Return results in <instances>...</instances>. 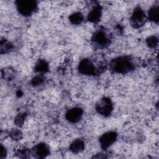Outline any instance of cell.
<instances>
[{
	"mask_svg": "<svg viewBox=\"0 0 159 159\" xmlns=\"http://www.w3.org/2000/svg\"><path fill=\"white\" fill-rule=\"evenodd\" d=\"M145 14L140 9L138 8L135 10L132 18L131 23L134 27H139L142 26L145 22Z\"/></svg>",
	"mask_w": 159,
	"mask_h": 159,
	"instance_id": "4",
	"label": "cell"
},
{
	"mask_svg": "<svg viewBox=\"0 0 159 159\" xmlns=\"http://www.w3.org/2000/svg\"><path fill=\"white\" fill-rule=\"evenodd\" d=\"M100 16H101V11L99 7H96L94 9H93L89 14L88 20L93 22H96L99 20Z\"/></svg>",
	"mask_w": 159,
	"mask_h": 159,
	"instance_id": "11",
	"label": "cell"
},
{
	"mask_svg": "<svg viewBox=\"0 0 159 159\" xmlns=\"http://www.w3.org/2000/svg\"><path fill=\"white\" fill-rule=\"evenodd\" d=\"M116 134L113 132H109L104 134L99 139L101 147L105 149L112 145L116 139Z\"/></svg>",
	"mask_w": 159,
	"mask_h": 159,
	"instance_id": "5",
	"label": "cell"
},
{
	"mask_svg": "<svg viewBox=\"0 0 159 159\" xmlns=\"http://www.w3.org/2000/svg\"><path fill=\"white\" fill-rule=\"evenodd\" d=\"M17 9L20 14L23 15H30L35 8V3L32 1H20L17 4Z\"/></svg>",
	"mask_w": 159,
	"mask_h": 159,
	"instance_id": "2",
	"label": "cell"
},
{
	"mask_svg": "<svg viewBox=\"0 0 159 159\" xmlns=\"http://www.w3.org/2000/svg\"><path fill=\"white\" fill-rule=\"evenodd\" d=\"M50 153L47 145L45 143H39L34 149V154L38 158H44Z\"/></svg>",
	"mask_w": 159,
	"mask_h": 159,
	"instance_id": "8",
	"label": "cell"
},
{
	"mask_svg": "<svg viewBox=\"0 0 159 159\" xmlns=\"http://www.w3.org/2000/svg\"><path fill=\"white\" fill-rule=\"evenodd\" d=\"M94 66L93 64L87 59L83 60L79 65V71L84 75H92L94 73Z\"/></svg>",
	"mask_w": 159,
	"mask_h": 159,
	"instance_id": "6",
	"label": "cell"
},
{
	"mask_svg": "<svg viewBox=\"0 0 159 159\" xmlns=\"http://www.w3.org/2000/svg\"><path fill=\"white\" fill-rule=\"evenodd\" d=\"M43 80V78H42V76H36L35 78H34L33 79L32 83H33V84L37 85V84L42 83Z\"/></svg>",
	"mask_w": 159,
	"mask_h": 159,
	"instance_id": "20",
	"label": "cell"
},
{
	"mask_svg": "<svg viewBox=\"0 0 159 159\" xmlns=\"http://www.w3.org/2000/svg\"><path fill=\"white\" fill-rule=\"evenodd\" d=\"M11 48V45L9 42L5 41V40H1V52L5 53L7 51L9 50Z\"/></svg>",
	"mask_w": 159,
	"mask_h": 159,
	"instance_id": "15",
	"label": "cell"
},
{
	"mask_svg": "<svg viewBox=\"0 0 159 159\" xmlns=\"http://www.w3.org/2000/svg\"><path fill=\"white\" fill-rule=\"evenodd\" d=\"M6 155V151L2 145L1 147V158H4Z\"/></svg>",
	"mask_w": 159,
	"mask_h": 159,
	"instance_id": "22",
	"label": "cell"
},
{
	"mask_svg": "<svg viewBox=\"0 0 159 159\" xmlns=\"http://www.w3.org/2000/svg\"><path fill=\"white\" fill-rule=\"evenodd\" d=\"M112 109V103L108 98H105L101 99L96 105V110L99 114L103 116L109 115Z\"/></svg>",
	"mask_w": 159,
	"mask_h": 159,
	"instance_id": "3",
	"label": "cell"
},
{
	"mask_svg": "<svg viewBox=\"0 0 159 159\" xmlns=\"http://www.w3.org/2000/svg\"><path fill=\"white\" fill-rule=\"evenodd\" d=\"M149 18L153 21H157L158 19V7H153L148 12Z\"/></svg>",
	"mask_w": 159,
	"mask_h": 159,
	"instance_id": "13",
	"label": "cell"
},
{
	"mask_svg": "<svg viewBox=\"0 0 159 159\" xmlns=\"http://www.w3.org/2000/svg\"><path fill=\"white\" fill-rule=\"evenodd\" d=\"M2 75L4 76V79H7V80H9V79H11L12 76H13V71L12 70H10L9 68V69H4L2 71Z\"/></svg>",
	"mask_w": 159,
	"mask_h": 159,
	"instance_id": "17",
	"label": "cell"
},
{
	"mask_svg": "<svg viewBox=\"0 0 159 159\" xmlns=\"http://www.w3.org/2000/svg\"><path fill=\"white\" fill-rule=\"evenodd\" d=\"M70 19L72 23L78 24H80L83 21V16L80 13H75L70 16Z\"/></svg>",
	"mask_w": 159,
	"mask_h": 159,
	"instance_id": "14",
	"label": "cell"
},
{
	"mask_svg": "<svg viewBox=\"0 0 159 159\" xmlns=\"http://www.w3.org/2000/svg\"><path fill=\"white\" fill-rule=\"evenodd\" d=\"M83 111L80 108H73L68 111L66 114V118L70 122H76L81 117Z\"/></svg>",
	"mask_w": 159,
	"mask_h": 159,
	"instance_id": "7",
	"label": "cell"
},
{
	"mask_svg": "<svg viewBox=\"0 0 159 159\" xmlns=\"http://www.w3.org/2000/svg\"><path fill=\"white\" fill-rule=\"evenodd\" d=\"M157 43V39L155 37H151L148 40V44L150 46H155Z\"/></svg>",
	"mask_w": 159,
	"mask_h": 159,
	"instance_id": "21",
	"label": "cell"
},
{
	"mask_svg": "<svg viewBox=\"0 0 159 159\" xmlns=\"http://www.w3.org/2000/svg\"><path fill=\"white\" fill-rule=\"evenodd\" d=\"M84 148V143L80 140L74 141L70 145V149L73 153H79Z\"/></svg>",
	"mask_w": 159,
	"mask_h": 159,
	"instance_id": "10",
	"label": "cell"
},
{
	"mask_svg": "<svg viewBox=\"0 0 159 159\" xmlns=\"http://www.w3.org/2000/svg\"><path fill=\"white\" fill-rule=\"evenodd\" d=\"M28 154H29V150L25 148H19L16 151V155H17L20 157L26 158Z\"/></svg>",
	"mask_w": 159,
	"mask_h": 159,
	"instance_id": "16",
	"label": "cell"
},
{
	"mask_svg": "<svg viewBox=\"0 0 159 159\" xmlns=\"http://www.w3.org/2000/svg\"><path fill=\"white\" fill-rule=\"evenodd\" d=\"M111 67L112 70L117 73H126L133 68L132 64L130 60L126 57H119L111 62Z\"/></svg>",
	"mask_w": 159,
	"mask_h": 159,
	"instance_id": "1",
	"label": "cell"
},
{
	"mask_svg": "<svg viewBox=\"0 0 159 159\" xmlns=\"http://www.w3.org/2000/svg\"><path fill=\"white\" fill-rule=\"evenodd\" d=\"M35 70L39 72H44L48 70V64L43 60H39L36 64Z\"/></svg>",
	"mask_w": 159,
	"mask_h": 159,
	"instance_id": "12",
	"label": "cell"
},
{
	"mask_svg": "<svg viewBox=\"0 0 159 159\" xmlns=\"http://www.w3.org/2000/svg\"><path fill=\"white\" fill-rule=\"evenodd\" d=\"M11 137L14 140H18L20 139L21 137V133L19 130H14L11 132Z\"/></svg>",
	"mask_w": 159,
	"mask_h": 159,
	"instance_id": "19",
	"label": "cell"
},
{
	"mask_svg": "<svg viewBox=\"0 0 159 159\" xmlns=\"http://www.w3.org/2000/svg\"><path fill=\"white\" fill-rule=\"evenodd\" d=\"M25 118V116L24 114H19L15 119V122L16 125L18 126H22L24 122Z\"/></svg>",
	"mask_w": 159,
	"mask_h": 159,
	"instance_id": "18",
	"label": "cell"
},
{
	"mask_svg": "<svg viewBox=\"0 0 159 159\" xmlns=\"http://www.w3.org/2000/svg\"><path fill=\"white\" fill-rule=\"evenodd\" d=\"M93 40L95 43L100 46H104L108 43V39L107 38L106 34L102 31L97 32L94 35Z\"/></svg>",
	"mask_w": 159,
	"mask_h": 159,
	"instance_id": "9",
	"label": "cell"
}]
</instances>
